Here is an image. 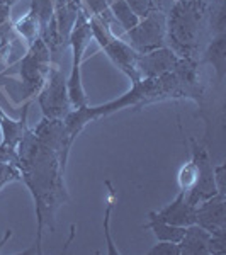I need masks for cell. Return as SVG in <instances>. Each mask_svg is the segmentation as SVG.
<instances>
[{
	"instance_id": "obj_16",
	"label": "cell",
	"mask_w": 226,
	"mask_h": 255,
	"mask_svg": "<svg viewBox=\"0 0 226 255\" xmlns=\"http://www.w3.org/2000/svg\"><path fill=\"white\" fill-rule=\"evenodd\" d=\"M209 63H213V67L216 68V73L220 79H223L225 75V63H226V44H225V34L216 36L215 41L209 44L206 51V58Z\"/></svg>"
},
{
	"instance_id": "obj_22",
	"label": "cell",
	"mask_w": 226,
	"mask_h": 255,
	"mask_svg": "<svg viewBox=\"0 0 226 255\" xmlns=\"http://www.w3.org/2000/svg\"><path fill=\"white\" fill-rule=\"evenodd\" d=\"M148 255H180V249L174 242H158L148 250Z\"/></svg>"
},
{
	"instance_id": "obj_13",
	"label": "cell",
	"mask_w": 226,
	"mask_h": 255,
	"mask_svg": "<svg viewBox=\"0 0 226 255\" xmlns=\"http://www.w3.org/2000/svg\"><path fill=\"white\" fill-rule=\"evenodd\" d=\"M148 216H150V221H148L146 225H143V228L151 230L158 242H174V244H179V242L182 240L184 233H186V226H175V225L165 223V221L158 220V218L153 215V211Z\"/></svg>"
},
{
	"instance_id": "obj_15",
	"label": "cell",
	"mask_w": 226,
	"mask_h": 255,
	"mask_svg": "<svg viewBox=\"0 0 226 255\" xmlns=\"http://www.w3.org/2000/svg\"><path fill=\"white\" fill-rule=\"evenodd\" d=\"M109 9L116 24H119L126 32L131 31L139 22V17L134 14L126 0H113V2H109Z\"/></svg>"
},
{
	"instance_id": "obj_21",
	"label": "cell",
	"mask_w": 226,
	"mask_h": 255,
	"mask_svg": "<svg viewBox=\"0 0 226 255\" xmlns=\"http://www.w3.org/2000/svg\"><path fill=\"white\" fill-rule=\"evenodd\" d=\"M22 179L19 167L12 162H0V191L12 182H19Z\"/></svg>"
},
{
	"instance_id": "obj_5",
	"label": "cell",
	"mask_w": 226,
	"mask_h": 255,
	"mask_svg": "<svg viewBox=\"0 0 226 255\" xmlns=\"http://www.w3.org/2000/svg\"><path fill=\"white\" fill-rule=\"evenodd\" d=\"M90 39H92V31H90L89 26V14L82 9L79 17H77L75 26L72 29V34H70V46H72L73 51V60H72V72H70V77L67 79V85H68V97L73 109L87 106V96H85L84 85H82L80 67Z\"/></svg>"
},
{
	"instance_id": "obj_24",
	"label": "cell",
	"mask_w": 226,
	"mask_h": 255,
	"mask_svg": "<svg viewBox=\"0 0 226 255\" xmlns=\"http://www.w3.org/2000/svg\"><path fill=\"white\" fill-rule=\"evenodd\" d=\"M0 162H17V155H15V150H10V148L3 146L0 143Z\"/></svg>"
},
{
	"instance_id": "obj_6",
	"label": "cell",
	"mask_w": 226,
	"mask_h": 255,
	"mask_svg": "<svg viewBox=\"0 0 226 255\" xmlns=\"http://www.w3.org/2000/svg\"><path fill=\"white\" fill-rule=\"evenodd\" d=\"M38 104L46 119H63L72 111L67 77L58 65H51L43 87L38 94Z\"/></svg>"
},
{
	"instance_id": "obj_23",
	"label": "cell",
	"mask_w": 226,
	"mask_h": 255,
	"mask_svg": "<svg viewBox=\"0 0 226 255\" xmlns=\"http://www.w3.org/2000/svg\"><path fill=\"white\" fill-rule=\"evenodd\" d=\"M215 172V182H216V189L218 194H225V172H226V163H220L218 167L213 168ZM226 196V194H225Z\"/></svg>"
},
{
	"instance_id": "obj_18",
	"label": "cell",
	"mask_w": 226,
	"mask_h": 255,
	"mask_svg": "<svg viewBox=\"0 0 226 255\" xmlns=\"http://www.w3.org/2000/svg\"><path fill=\"white\" fill-rule=\"evenodd\" d=\"M31 14L36 15V19L41 24V32L46 29V26L55 14V0H31Z\"/></svg>"
},
{
	"instance_id": "obj_11",
	"label": "cell",
	"mask_w": 226,
	"mask_h": 255,
	"mask_svg": "<svg viewBox=\"0 0 226 255\" xmlns=\"http://www.w3.org/2000/svg\"><path fill=\"white\" fill-rule=\"evenodd\" d=\"M211 233L199 225L186 226V233L179 242L180 255H211Z\"/></svg>"
},
{
	"instance_id": "obj_26",
	"label": "cell",
	"mask_w": 226,
	"mask_h": 255,
	"mask_svg": "<svg viewBox=\"0 0 226 255\" xmlns=\"http://www.w3.org/2000/svg\"><path fill=\"white\" fill-rule=\"evenodd\" d=\"M10 237H12V230H7L5 235H3V238H2V240H0V252H2V247L10 240Z\"/></svg>"
},
{
	"instance_id": "obj_28",
	"label": "cell",
	"mask_w": 226,
	"mask_h": 255,
	"mask_svg": "<svg viewBox=\"0 0 226 255\" xmlns=\"http://www.w3.org/2000/svg\"><path fill=\"white\" fill-rule=\"evenodd\" d=\"M109 2H113V0H109Z\"/></svg>"
},
{
	"instance_id": "obj_17",
	"label": "cell",
	"mask_w": 226,
	"mask_h": 255,
	"mask_svg": "<svg viewBox=\"0 0 226 255\" xmlns=\"http://www.w3.org/2000/svg\"><path fill=\"white\" fill-rule=\"evenodd\" d=\"M106 187H108V204H106V211H104V238H106V245H108V254L111 255H117L119 250L116 244H114L113 237H111V213L114 209L116 204V191H114L111 180H104Z\"/></svg>"
},
{
	"instance_id": "obj_9",
	"label": "cell",
	"mask_w": 226,
	"mask_h": 255,
	"mask_svg": "<svg viewBox=\"0 0 226 255\" xmlns=\"http://www.w3.org/2000/svg\"><path fill=\"white\" fill-rule=\"evenodd\" d=\"M180 56L172 48H158L155 51L138 56V70L141 79H151L168 73L175 68Z\"/></svg>"
},
{
	"instance_id": "obj_19",
	"label": "cell",
	"mask_w": 226,
	"mask_h": 255,
	"mask_svg": "<svg viewBox=\"0 0 226 255\" xmlns=\"http://www.w3.org/2000/svg\"><path fill=\"white\" fill-rule=\"evenodd\" d=\"M80 2L89 10V15L99 17L101 20H104L106 24H109V26H113V22H116L113 14H111L109 0H80Z\"/></svg>"
},
{
	"instance_id": "obj_10",
	"label": "cell",
	"mask_w": 226,
	"mask_h": 255,
	"mask_svg": "<svg viewBox=\"0 0 226 255\" xmlns=\"http://www.w3.org/2000/svg\"><path fill=\"white\" fill-rule=\"evenodd\" d=\"M153 215L158 220L175 226L196 225V208L187 203L184 191H179V194L175 196V199L170 204H167L165 208L158 209V211H153Z\"/></svg>"
},
{
	"instance_id": "obj_27",
	"label": "cell",
	"mask_w": 226,
	"mask_h": 255,
	"mask_svg": "<svg viewBox=\"0 0 226 255\" xmlns=\"http://www.w3.org/2000/svg\"><path fill=\"white\" fill-rule=\"evenodd\" d=\"M15 2H17V0H0V3H5V5H9V7L14 5Z\"/></svg>"
},
{
	"instance_id": "obj_2",
	"label": "cell",
	"mask_w": 226,
	"mask_h": 255,
	"mask_svg": "<svg viewBox=\"0 0 226 255\" xmlns=\"http://www.w3.org/2000/svg\"><path fill=\"white\" fill-rule=\"evenodd\" d=\"M206 15V0H179L170 12L168 36L174 41V51L184 56H192L197 46V38Z\"/></svg>"
},
{
	"instance_id": "obj_8",
	"label": "cell",
	"mask_w": 226,
	"mask_h": 255,
	"mask_svg": "<svg viewBox=\"0 0 226 255\" xmlns=\"http://www.w3.org/2000/svg\"><path fill=\"white\" fill-rule=\"evenodd\" d=\"M196 225L213 237H226V196L215 194L196 206Z\"/></svg>"
},
{
	"instance_id": "obj_14",
	"label": "cell",
	"mask_w": 226,
	"mask_h": 255,
	"mask_svg": "<svg viewBox=\"0 0 226 255\" xmlns=\"http://www.w3.org/2000/svg\"><path fill=\"white\" fill-rule=\"evenodd\" d=\"M12 27H14L15 34L26 43L27 48L38 38H41V24L36 19V15L31 14V12H27L26 15H22L20 19L15 20V24Z\"/></svg>"
},
{
	"instance_id": "obj_4",
	"label": "cell",
	"mask_w": 226,
	"mask_h": 255,
	"mask_svg": "<svg viewBox=\"0 0 226 255\" xmlns=\"http://www.w3.org/2000/svg\"><path fill=\"white\" fill-rule=\"evenodd\" d=\"M49 67H51V53L43 38H38L27 48L26 55L20 58L19 96L22 101L38 96L44 80H46Z\"/></svg>"
},
{
	"instance_id": "obj_20",
	"label": "cell",
	"mask_w": 226,
	"mask_h": 255,
	"mask_svg": "<svg viewBox=\"0 0 226 255\" xmlns=\"http://www.w3.org/2000/svg\"><path fill=\"white\" fill-rule=\"evenodd\" d=\"M196 180H197V167L192 160H189V162L184 163L179 170V175H177L179 189L184 192L191 191L192 186L196 184Z\"/></svg>"
},
{
	"instance_id": "obj_1",
	"label": "cell",
	"mask_w": 226,
	"mask_h": 255,
	"mask_svg": "<svg viewBox=\"0 0 226 255\" xmlns=\"http://www.w3.org/2000/svg\"><path fill=\"white\" fill-rule=\"evenodd\" d=\"M15 155L22 174V182L31 191L36 206V220H38V235L36 245L31 252L41 254L43 244V228L48 225L53 230L55 215L61 204L68 201L67 189H65L63 175L65 163L61 153L56 148L46 145L36 136V133L27 128L20 141L15 146Z\"/></svg>"
},
{
	"instance_id": "obj_3",
	"label": "cell",
	"mask_w": 226,
	"mask_h": 255,
	"mask_svg": "<svg viewBox=\"0 0 226 255\" xmlns=\"http://www.w3.org/2000/svg\"><path fill=\"white\" fill-rule=\"evenodd\" d=\"M89 26H90V31H92V38L101 44V48L104 49L106 55L109 56V60L113 61L122 73H126L128 79L133 82V84L141 79V77H139V70H138L139 53L134 51V49L129 46V43H126L122 38H119L116 32L113 31V27L99 17L89 15Z\"/></svg>"
},
{
	"instance_id": "obj_7",
	"label": "cell",
	"mask_w": 226,
	"mask_h": 255,
	"mask_svg": "<svg viewBox=\"0 0 226 255\" xmlns=\"http://www.w3.org/2000/svg\"><path fill=\"white\" fill-rule=\"evenodd\" d=\"M165 36L167 17L163 12L155 10L148 14L146 17L139 19L136 26L128 31V43L134 51H138L139 55H145V53L165 46Z\"/></svg>"
},
{
	"instance_id": "obj_12",
	"label": "cell",
	"mask_w": 226,
	"mask_h": 255,
	"mask_svg": "<svg viewBox=\"0 0 226 255\" xmlns=\"http://www.w3.org/2000/svg\"><path fill=\"white\" fill-rule=\"evenodd\" d=\"M29 106H31L29 101L24 104L22 114H20L19 121L9 118L3 113V109L0 108V131H2V141L0 143H2L3 146L10 148V150H15L17 143L20 141L22 134L26 133V129H27L26 121H27V109H29Z\"/></svg>"
},
{
	"instance_id": "obj_25",
	"label": "cell",
	"mask_w": 226,
	"mask_h": 255,
	"mask_svg": "<svg viewBox=\"0 0 226 255\" xmlns=\"http://www.w3.org/2000/svg\"><path fill=\"white\" fill-rule=\"evenodd\" d=\"M9 19H10V7L5 5V3H0V27L9 22Z\"/></svg>"
}]
</instances>
